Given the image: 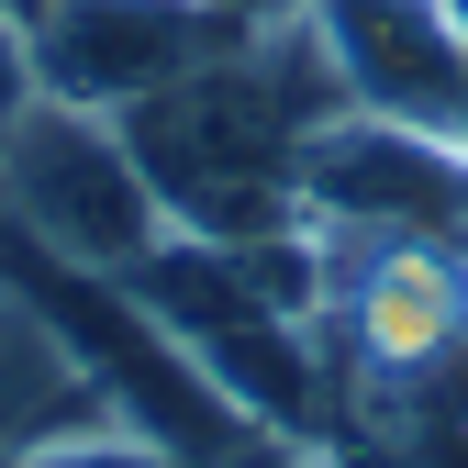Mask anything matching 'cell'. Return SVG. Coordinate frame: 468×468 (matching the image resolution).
Returning a JSON list of instances; mask_svg holds the SVG:
<instances>
[{"mask_svg":"<svg viewBox=\"0 0 468 468\" xmlns=\"http://www.w3.org/2000/svg\"><path fill=\"white\" fill-rule=\"evenodd\" d=\"M324 112H346L313 23H246L234 45H212L201 68H179L167 90H145L134 112H112L145 167V190L167 212V234H212V246H257V234L302 223V145Z\"/></svg>","mask_w":468,"mask_h":468,"instance_id":"1","label":"cell"},{"mask_svg":"<svg viewBox=\"0 0 468 468\" xmlns=\"http://www.w3.org/2000/svg\"><path fill=\"white\" fill-rule=\"evenodd\" d=\"M34 101V56H23V23L0 12V134H12V112Z\"/></svg>","mask_w":468,"mask_h":468,"instance_id":"7","label":"cell"},{"mask_svg":"<svg viewBox=\"0 0 468 468\" xmlns=\"http://www.w3.org/2000/svg\"><path fill=\"white\" fill-rule=\"evenodd\" d=\"M0 223H12L45 268H79V279H134L167 246V212L145 190L123 123H112V112H79V101H45V90L12 112V134H0Z\"/></svg>","mask_w":468,"mask_h":468,"instance_id":"2","label":"cell"},{"mask_svg":"<svg viewBox=\"0 0 468 468\" xmlns=\"http://www.w3.org/2000/svg\"><path fill=\"white\" fill-rule=\"evenodd\" d=\"M12 468H190V457L145 446L134 424H101V435H68V446H34V457H12Z\"/></svg>","mask_w":468,"mask_h":468,"instance_id":"6","label":"cell"},{"mask_svg":"<svg viewBox=\"0 0 468 468\" xmlns=\"http://www.w3.org/2000/svg\"><path fill=\"white\" fill-rule=\"evenodd\" d=\"M246 23H223L212 0H45L23 23L34 90L79 101V112H134L145 90H167L179 68H201L212 45H234Z\"/></svg>","mask_w":468,"mask_h":468,"instance_id":"5","label":"cell"},{"mask_svg":"<svg viewBox=\"0 0 468 468\" xmlns=\"http://www.w3.org/2000/svg\"><path fill=\"white\" fill-rule=\"evenodd\" d=\"M302 223L313 234H446V246H468V145L379 123V112H324L302 145Z\"/></svg>","mask_w":468,"mask_h":468,"instance_id":"3","label":"cell"},{"mask_svg":"<svg viewBox=\"0 0 468 468\" xmlns=\"http://www.w3.org/2000/svg\"><path fill=\"white\" fill-rule=\"evenodd\" d=\"M313 45L346 112L468 145V0H313Z\"/></svg>","mask_w":468,"mask_h":468,"instance_id":"4","label":"cell"},{"mask_svg":"<svg viewBox=\"0 0 468 468\" xmlns=\"http://www.w3.org/2000/svg\"><path fill=\"white\" fill-rule=\"evenodd\" d=\"M223 23H290V12H313V0H212Z\"/></svg>","mask_w":468,"mask_h":468,"instance_id":"8","label":"cell"}]
</instances>
